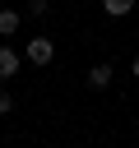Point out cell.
<instances>
[{"instance_id":"6da1fadb","label":"cell","mask_w":139,"mask_h":148,"mask_svg":"<svg viewBox=\"0 0 139 148\" xmlns=\"http://www.w3.org/2000/svg\"><path fill=\"white\" fill-rule=\"evenodd\" d=\"M51 56H56V42H46V37H32V42H28V60H32V65H46Z\"/></svg>"},{"instance_id":"7a4b0ae2","label":"cell","mask_w":139,"mask_h":148,"mask_svg":"<svg viewBox=\"0 0 139 148\" xmlns=\"http://www.w3.org/2000/svg\"><path fill=\"white\" fill-rule=\"evenodd\" d=\"M107 83H111V65L102 60V65H93V69H88V88H107Z\"/></svg>"},{"instance_id":"3957f363","label":"cell","mask_w":139,"mask_h":148,"mask_svg":"<svg viewBox=\"0 0 139 148\" xmlns=\"http://www.w3.org/2000/svg\"><path fill=\"white\" fill-rule=\"evenodd\" d=\"M19 23H23V18H19V9H0V37H14V32H19Z\"/></svg>"},{"instance_id":"277c9868","label":"cell","mask_w":139,"mask_h":148,"mask_svg":"<svg viewBox=\"0 0 139 148\" xmlns=\"http://www.w3.org/2000/svg\"><path fill=\"white\" fill-rule=\"evenodd\" d=\"M14 74H19V56L9 46H0V79H14Z\"/></svg>"},{"instance_id":"5b68a950","label":"cell","mask_w":139,"mask_h":148,"mask_svg":"<svg viewBox=\"0 0 139 148\" xmlns=\"http://www.w3.org/2000/svg\"><path fill=\"white\" fill-rule=\"evenodd\" d=\"M102 9H107L111 18H125V14L134 9V0H102Z\"/></svg>"},{"instance_id":"8992f818","label":"cell","mask_w":139,"mask_h":148,"mask_svg":"<svg viewBox=\"0 0 139 148\" xmlns=\"http://www.w3.org/2000/svg\"><path fill=\"white\" fill-rule=\"evenodd\" d=\"M46 9H51V5H46V0H32V5H28V14H32V18H42V14H46Z\"/></svg>"},{"instance_id":"52a82bcc","label":"cell","mask_w":139,"mask_h":148,"mask_svg":"<svg viewBox=\"0 0 139 148\" xmlns=\"http://www.w3.org/2000/svg\"><path fill=\"white\" fill-rule=\"evenodd\" d=\"M9 111H14V97H9V92H0V116H9Z\"/></svg>"},{"instance_id":"ba28073f","label":"cell","mask_w":139,"mask_h":148,"mask_svg":"<svg viewBox=\"0 0 139 148\" xmlns=\"http://www.w3.org/2000/svg\"><path fill=\"white\" fill-rule=\"evenodd\" d=\"M130 69H134V79H139V56H134V65H130Z\"/></svg>"}]
</instances>
